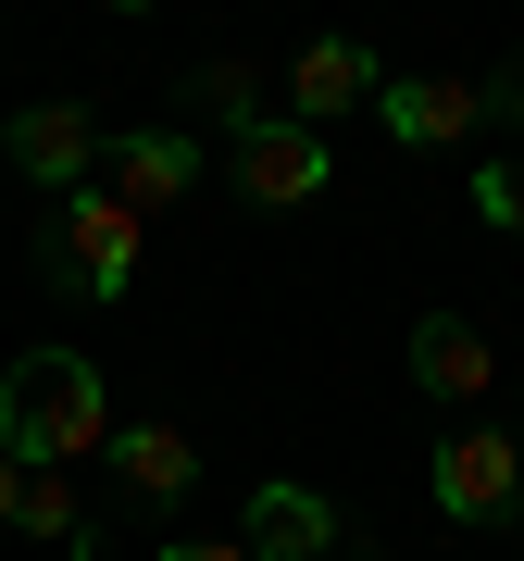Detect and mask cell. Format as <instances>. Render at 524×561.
<instances>
[{"label": "cell", "instance_id": "obj_7", "mask_svg": "<svg viewBox=\"0 0 524 561\" xmlns=\"http://www.w3.org/2000/svg\"><path fill=\"white\" fill-rule=\"evenodd\" d=\"M375 88H387V62L363 50V38H312L300 62H287V125H338V113H375Z\"/></svg>", "mask_w": 524, "mask_h": 561}, {"label": "cell", "instance_id": "obj_2", "mask_svg": "<svg viewBox=\"0 0 524 561\" xmlns=\"http://www.w3.org/2000/svg\"><path fill=\"white\" fill-rule=\"evenodd\" d=\"M138 250H150V213H125L113 187H76V201L50 213V238H38V262L76 300H125V287H138Z\"/></svg>", "mask_w": 524, "mask_h": 561}, {"label": "cell", "instance_id": "obj_8", "mask_svg": "<svg viewBox=\"0 0 524 561\" xmlns=\"http://www.w3.org/2000/svg\"><path fill=\"white\" fill-rule=\"evenodd\" d=\"M412 387H424V400H449V412L475 424V400L500 387V350H487L463 312H424V324H412Z\"/></svg>", "mask_w": 524, "mask_h": 561}, {"label": "cell", "instance_id": "obj_5", "mask_svg": "<svg viewBox=\"0 0 524 561\" xmlns=\"http://www.w3.org/2000/svg\"><path fill=\"white\" fill-rule=\"evenodd\" d=\"M225 175H238V201H262V213H300V201H324V138L312 125H287V113H262V125H238L225 138Z\"/></svg>", "mask_w": 524, "mask_h": 561}, {"label": "cell", "instance_id": "obj_3", "mask_svg": "<svg viewBox=\"0 0 524 561\" xmlns=\"http://www.w3.org/2000/svg\"><path fill=\"white\" fill-rule=\"evenodd\" d=\"M424 486H437V512H449V524H475V537H487V524H512V512H524V449L500 437V424H449L437 461H424Z\"/></svg>", "mask_w": 524, "mask_h": 561}, {"label": "cell", "instance_id": "obj_19", "mask_svg": "<svg viewBox=\"0 0 524 561\" xmlns=\"http://www.w3.org/2000/svg\"><path fill=\"white\" fill-rule=\"evenodd\" d=\"M338 561H375V549H338Z\"/></svg>", "mask_w": 524, "mask_h": 561}, {"label": "cell", "instance_id": "obj_1", "mask_svg": "<svg viewBox=\"0 0 524 561\" xmlns=\"http://www.w3.org/2000/svg\"><path fill=\"white\" fill-rule=\"evenodd\" d=\"M113 400H101V362L88 350H25L13 375H0V449L25 461V474H76V461L113 449Z\"/></svg>", "mask_w": 524, "mask_h": 561}, {"label": "cell", "instance_id": "obj_10", "mask_svg": "<svg viewBox=\"0 0 524 561\" xmlns=\"http://www.w3.org/2000/svg\"><path fill=\"white\" fill-rule=\"evenodd\" d=\"M101 187H113L125 213L187 201V187H201V138H175V125H138V138H113V150H101Z\"/></svg>", "mask_w": 524, "mask_h": 561}, {"label": "cell", "instance_id": "obj_9", "mask_svg": "<svg viewBox=\"0 0 524 561\" xmlns=\"http://www.w3.org/2000/svg\"><path fill=\"white\" fill-rule=\"evenodd\" d=\"M113 486H125V500H138V512H175L187 500V486H201V449H187L175 437V424H162V412H138V424H113Z\"/></svg>", "mask_w": 524, "mask_h": 561}, {"label": "cell", "instance_id": "obj_11", "mask_svg": "<svg viewBox=\"0 0 524 561\" xmlns=\"http://www.w3.org/2000/svg\"><path fill=\"white\" fill-rule=\"evenodd\" d=\"M375 113H387V138H400V150H463L475 125H487V88H449V76H387V88H375Z\"/></svg>", "mask_w": 524, "mask_h": 561}, {"label": "cell", "instance_id": "obj_18", "mask_svg": "<svg viewBox=\"0 0 524 561\" xmlns=\"http://www.w3.org/2000/svg\"><path fill=\"white\" fill-rule=\"evenodd\" d=\"M50 561H101V537H76V549H50Z\"/></svg>", "mask_w": 524, "mask_h": 561}, {"label": "cell", "instance_id": "obj_12", "mask_svg": "<svg viewBox=\"0 0 524 561\" xmlns=\"http://www.w3.org/2000/svg\"><path fill=\"white\" fill-rule=\"evenodd\" d=\"M13 524H25L38 549H76V537H88V512H76V474H25V512H13Z\"/></svg>", "mask_w": 524, "mask_h": 561}, {"label": "cell", "instance_id": "obj_14", "mask_svg": "<svg viewBox=\"0 0 524 561\" xmlns=\"http://www.w3.org/2000/svg\"><path fill=\"white\" fill-rule=\"evenodd\" d=\"M201 113L225 125V138H238V125H262V101H250V76H238V62H213V76H201Z\"/></svg>", "mask_w": 524, "mask_h": 561}, {"label": "cell", "instance_id": "obj_16", "mask_svg": "<svg viewBox=\"0 0 524 561\" xmlns=\"http://www.w3.org/2000/svg\"><path fill=\"white\" fill-rule=\"evenodd\" d=\"M13 512H25V461L0 449V524H13Z\"/></svg>", "mask_w": 524, "mask_h": 561}, {"label": "cell", "instance_id": "obj_6", "mask_svg": "<svg viewBox=\"0 0 524 561\" xmlns=\"http://www.w3.org/2000/svg\"><path fill=\"white\" fill-rule=\"evenodd\" d=\"M238 549H250V561H338L350 537H338V500H324V486L262 474L250 500H238Z\"/></svg>", "mask_w": 524, "mask_h": 561}, {"label": "cell", "instance_id": "obj_13", "mask_svg": "<svg viewBox=\"0 0 524 561\" xmlns=\"http://www.w3.org/2000/svg\"><path fill=\"white\" fill-rule=\"evenodd\" d=\"M463 201H475L487 238H524V162H475V175H463Z\"/></svg>", "mask_w": 524, "mask_h": 561}, {"label": "cell", "instance_id": "obj_15", "mask_svg": "<svg viewBox=\"0 0 524 561\" xmlns=\"http://www.w3.org/2000/svg\"><path fill=\"white\" fill-rule=\"evenodd\" d=\"M150 561H250L238 537H150Z\"/></svg>", "mask_w": 524, "mask_h": 561}, {"label": "cell", "instance_id": "obj_4", "mask_svg": "<svg viewBox=\"0 0 524 561\" xmlns=\"http://www.w3.org/2000/svg\"><path fill=\"white\" fill-rule=\"evenodd\" d=\"M0 150H13V175L25 187H50V201H76V187H101V113L88 101H25L13 125H0Z\"/></svg>", "mask_w": 524, "mask_h": 561}, {"label": "cell", "instance_id": "obj_17", "mask_svg": "<svg viewBox=\"0 0 524 561\" xmlns=\"http://www.w3.org/2000/svg\"><path fill=\"white\" fill-rule=\"evenodd\" d=\"M487 113H524V62H512V76H500V88H487Z\"/></svg>", "mask_w": 524, "mask_h": 561}]
</instances>
